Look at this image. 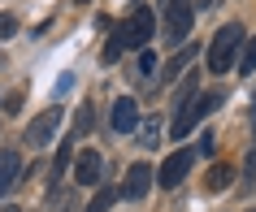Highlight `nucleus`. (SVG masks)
Listing matches in <instances>:
<instances>
[{
	"label": "nucleus",
	"mask_w": 256,
	"mask_h": 212,
	"mask_svg": "<svg viewBox=\"0 0 256 212\" xmlns=\"http://www.w3.org/2000/svg\"><path fill=\"white\" fill-rule=\"evenodd\" d=\"M243 43H248V39H243V26H239V22L222 26L213 35V43H208V69H213V74H230V65L243 56Z\"/></svg>",
	"instance_id": "nucleus-1"
},
{
	"label": "nucleus",
	"mask_w": 256,
	"mask_h": 212,
	"mask_svg": "<svg viewBox=\"0 0 256 212\" xmlns=\"http://www.w3.org/2000/svg\"><path fill=\"white\" fill-rule=\"evenodd\" d=\"M217 104H222V91H200V95H187V100L178 104V113H174V126H170V134H174V139H187V134L196 130V121H204Z\"/></svg>",
	"instance_id": "nucleus-2"
},
{
	"label": "nucleus",
	"mask_w": 256,
	"mask_h": 212,
	"mask_svg": "<svg viewBox=\"0 0 256 212\" xmlns=\"http://www.w3.org/2000/svg\"><path fill=\"white\" fill-rule=\"evenodd\" d=\"M196 22V0H165V39L182 43Z\"/></svg>",
	"instance_id": "nucleus-3"
},
{
	"label": "nucleus",
	"mask_w": 256,
	"mask_h": 212,
	"mask_svg": "<svg viewBox=\"0 0 256 212\" xmlns=\"http://www.w3.org/2000/svg\"><path fill=\"white\" fill-rule=\"evenodd\" d=\"M61 121H66V108H61V104L44 108L40 117L26 126V143H30V147H48V143L56 139V130H61Z\"/></svg>",
	"instance_id": "nucleus-4"
},
{
	"label": "nucleus",
	"mask_w": 256,
	"mask_h": 212,
	"mask_svg": "<svg viewBox=\"0 0 256 212\" xmlns=\"http://www.w3.org/2000/svg\"><path fill=\"white\" fill-rule=\"evenodd\" d=\"M152 30H156V17H152V9H144V4H139L135 13H130V22H122L126 48H144V43L152 39Z\"/></svg>",
	"instance_id": "nucleus-5"
},
{
	"label": "nucleus",
	"mask_w": 256,
	"mask_h": 212,
	"mask_svg": "<svg viewBox=\"0 0 256 212\" xmlns=\"http://www.w3.org/2000/svg\"><path fill=\"white\" fill-rule=\"evenodd\" d=\"M191 165H196V152H191V147H182V152H174V156H170V160L161 165L156 182H161L165 191H174V186H178V182H182V178L191 173Z\"/></svg>",
	"instance_id": "nucleus-6"
},
{
	"label": "nucleus",
	"mask_w": 256,
	"mask_h": 212,
	"mask_svg": "<svg viewBox=\"0 0 256 212\" xmlns=\"http://www.w3.org/2000/svg\"><path fill=\"white\" fill-rule=\"evenodd\" d=\"M152 178H156V173H152L148 165H130L126 182H122V195H126V199H144V195H148V186H152Z\"/></svg>",
	"instance_id": "nucleus-7"
},
{
	"label": "nucleus",
	"mask_w": 256,
	"mask_h": 212,
	"mask_svg": "<svg viewBox=\"0 0 256 212\" xmlns=\"http://www.w3.org/2000/svg\"><path fill=\"white\" fill-rule=\"evenodd\" d=\"M113 130H118V134L139 130V104L130 100V95H122L118 104H113Z\"/></svg>",
	"instance_id": "nucleus-8"
},
{
	"label": "nucleus",
	"mask_w": 256,
	"mask_h": 212,
	"mask_svg": "<svg viewBox=\"0 0 256 212\" xmlns=\"http://www.w3.org/2000/svg\"><path fill=\"white\" fill-rule=\"evenodd\" d=\"M18 178H22V156L4 147V152H0V195H9L18 186Z\"/></svg>",
	"instance_id": "nucleus-9"
},
{
	"label": "nucleus",
	"mask_w": 256,
	"mask_h": 212,
	"mask_svg": "<svg viewBox=\"0 0 256 212\" xmlns=\"http://www.w3.org/2000/svg\"><path fill=\"white\" fill-rule=\"evenodd\" d=\"M74 182L78 186H100V156L96 152H82L74 160Z\"/></svg>",
	"instance_id": "nucleus-10"
},
{
	"label": "nucleus",
	"mask_w": 256,
	"mask_h": 212,
	"mask_svg": "<svg viewBox=\"0 0 256 212\" xmlns=\"http://www.w3.org/2000/svg\"><path fill=\"white\" fill-rule=\"evenodd\" d=\"M139 143H144V147H161V117L139 121Z\"/></svg>",
	"instance_id": "nucleus-11"
},
{
	"label": "nucleus",
	"mask_w": 256,
	"mask_h": 212,
	"mask_svg": "<svg viewBox=\"0 0 256 212\" xmlns=\"http://www.w3.org/2000/svg\"><path fill=\"white\" fill-rule=\"evenodd\" d=\"M230 178H234V169H230V165H213V169H208V178H204V186H208V191H226Z\"/></svg>",
	"instance_id": "nucleus-12"
},
{
	"label": "nucleus",
	"mask_w": 256,
	"mask_h": 212,
	"mask_svg": "<svg viewBox=\"0 0 256 212\" xmlns=\"http://www.w3.org/2000/svg\"><path fill=\"white\" fill-rule=\"evenodd\" d=\"M122 48H126V35H122V26H118L113 35H108V43H104V65H113V61H118Z\"/></svg>",
	"instance_id": "nucleus-13"
},
{
	"label": "nucleus",
	"mask_w": 256,
	"mask_h": 212,
	"mask_svg": "<svg viewBox=\"0 0 256 212\" xmlns=\"http://www.w3.org/2000/svg\"><path fill=\"white\" fill-rule=\"evenodd\" d=\"M239 74H256V35L243 43V56H239Z\"/></svg>",
	"instance_id": "nucleus-14"
},
{
	"label": "nucleus",
	"mask_w": 256,
	"mask_h": 212,
	"mask_svg": "<svg viewBox=\"0 0 256 212\" xmlns=\"http://www.w3.org/2000/svg\"><path fill=\"white\" fill-rule=\"evenodd\" d=\"M92 126H96V113H92V104H82L78 108V121H74V139H82Z\"/></svg>",
	"instance_id": "nucleus-15"
},
{
	"label": "nucleus",
	"mask_w": 256,
	"mask_h": 212,
	"mask_svg": "<svg viewBox=\"0 0 256 212\" xmlns=\"http://www.w3.org/2000/svg\"><path fill=\"white\" fill-rule=\"evenodd\" d=\"M239 191L248 195V191H256V147L248 152V169H243V182H239Z\"/></svg>",
	"instance_id": "nucleus-16"
},
{
	"label": "nucleus",
	"mask_w": 256,
	"mask_h": 212,
	"mask_svg": "<svg viewBox=\"0 0 256 212\" xmlns=\"http://www.w3.org/2000/svg\"><path fill=\"white\" fill-rule=\"evenodd\" d=\"M113 195H118V191H108V186H104V191H100V195H96V199H92V204H87L82 212H108V204H113Z\"/></svg>",
	"instance_id": "nucleus-17"
},
{
	"label": "nucleus",
	"mask_w": 256,
	"mask_h": 212,
	"mask_svg": "<svg viewBox=\"0 0 256 212\" xmlns=\"http://www.w3.org/2000/svg\"><path fill=\"white\" fill-rule=\"evenodd\" d=\"M66 169H70V143H61L56 147V160H52V178H61Z\"/></svg>",
	"instance_id": "nucleus-18"
},
{
	"label": "nucleus",
	"mask_w": 256,
	"mask_h": 212,
	"mask_svg": "<svg viewBox=\"0 0 256 212\" xmlns=\"http://www.w3.org/2000/svg\"><path fill=\"white\" fill-rule=\"evenodd\" d=\"M14 30H18V17L14 13H0V39H9Z\"/></svg>",
	"instance_id": "nucleus-19"
},
{
	"label": "nucleus",
	"mask_w": 256,
	"mask_h": 212,
	"mask_svg": "<svg viewBox=\"0 0 256 212\" xmlns=\"http://www.w3.org/2000/svg\"><path fill=\"white\" fill-rule=\"evenodd\" d=\"M187 56H191V52H178V56H174V61H170V65H165V74H161V78H174L178 69L187 65Z\"/></svg>",
	"instance_id": "nucleus-20"
},
{
	"label": "nucleus",
	"mask_w": 256,
	"mask_h": 212,
	"mask_svg": "<svg viewBox=\"0 0 256 212\" xmlns=\"http://www.w3.org/2000/svg\"><path fill=\"white\" fill-rule=\"evenodd\" d=\"M22 100H26V91H14L4 100V113H22Z\"/></svg>",
	"instance_id": "nucleus-21"
},
{
	"label": "nucleus",
	"mask_w": 256,
	"mask_h": 212,
	"mask_svg": "<svg viewBox=\"0 0 256 212\" xmlns=\"http://www.w3.org/2000/svg\"><path fill=\"white\" fill-rule=\"evenodd\" d=\"M213 147H217L213 134H200V152H204V156H213Z\"/></svg>",
	"instance_id": "nucleus-22"
},
{
	"label": "nucleus",
	"mask_w": 256,
	"mask_h": 212,
	"mask_svg": "<svg viewBox=\"0 0 256 212\" xmlns=\"http://www.w3.org/2000/svg\"><path fill=\"white\" fill-rule=\"evenodd\" d=\"M139 69H144V74H152V69H156V56L144 52V56H139Z\"/></svg>",
	"instance_id": "nucleus-23"
},
{
	"label": "nucleus",
	"mask_w": 256,
	"mask_h": 212,
	"mask_svg": "<svg viewBox=\"0 0 256 212\" xmlns=\"http://www.w3.org/2000/svg\"><path fill=\"white\" fill-rule=\"evenodd\" d=\"M66 212H78V204H74V199H66Z\"/></svg>",
	"instance_id": "nucleus-24"
},
{
	"label": "nucleus",
	"mask_w": 256,
	"mask_h": 212,
	"mask_svg": "<svg viewBox=\"0 0 256 212\" xmlns=\"http://www.w3.org/2000/svg\"><path fill=\"white\" fill-rule=\"evenodd\" d=\"M196 4H200V9H208V4H213V0H196Z\"/></svg>",
	"instance_id": "nucleus-25"
},
{
	"label": "nucleus",
	"mask_w": 256,
	"mask_h": 212,
	"mask_svg": "<svg viewBox=\"0 0 256 212\" xmlns=\"http://www.w3.org/2000/svg\"><path fill=\"white\" fill-rule=\"evenodd\" d=\"M4 65H9V61H4V52H0V69H4Z\"/></svg>",
	"instance_id": "nucleus-26"
},
{
	"label": "nucleus",
	"mask_w": 256,
	"mask_h": 212,
	"mask_svg": "<svg viewBox=\"0 0 256 212\" xmlns=\"http://www.w3.org/2000/svg\"><path fill=\"white\" fill-rule=\"evenodd\" d=\"M0 212H22V208H0Z\"/></svg>",
	"instance_id": "nucleus-27"
}]
</instances>
